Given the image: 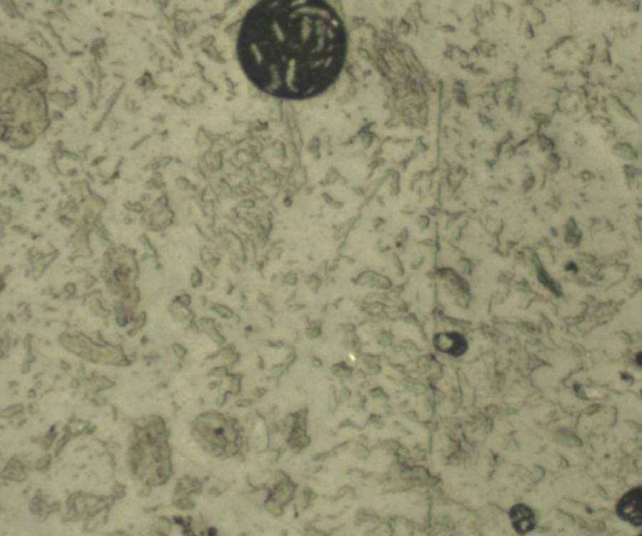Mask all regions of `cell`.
<instances>
[{
	"label": "cell",
	"mask_w": 642,
	"mask_h": 536,
	"mask_svg": "<svg viewBox=\"0 0 642 536\" xmlns=\"http://www.w3.org/2000/svg\"><path fill=\"white\" fill-rule=\"evenodd\" d=\"M238 54L246 76L265 93L310 98L342 72L347 31L327 3L263 1L245 16Z\"/></svg>",
	"instance_id": "cell-1"
},
{
	"label": "cell",
	"mask_w": 642,
	"mask_h": 536,
	"mask_svg": "<svg viewBox=\"0 0 642 536\" xmlns=\"http://www.w3.org/2000/svg\"><path fill=\"white\" fill-rule=\"evenodd\" d=\"M617 512L623 520L635 525L642 524V488L628 491L617 504Z\"/></svg>",
	"instance_id": "cell-2"
},
{
	"label": "cell",
	"mask_w": 642,
	"mask_h": 536,
	"mask_svg": "<svg viewBox=\"0 0 642 536\" xmlns=\"http://www.w3.org/2000/svg\"><path fill=\"white\" fill-rule=\"evenodd\" d=\"M434 345L435 349L440 352H446L453 356L463 355L468 347L466 339L458 332L438 334L434 337Z\"/></svg>",
	"instance_id": "cell-3"
},
{
	"label": "cell",
	"mask_w": 642,
	"mask_h": 536,
	"mask_svg": "<svg viewBox=\"0 0 642 536\" xmlns=\"http://www.w3.org/2000/svg\"><path fill=\"white\" fill-rule=\"evenodd\" d=\"M511 519H512L514 527L518 531H521V532H526V531L534 529V512L529 510V507H526V506H516L513 509L512 512H511Z\"/></svg>",
	"instance_id": "cell-4"
},
{
	"label": "cell",
	"mask_w": 642,
	"mask_h": 536,
	"mask_svg": "<svg viewBox=\"0 0 642 536\" xmlns=\"http://www.w3.org/2000/svg\"><path fill=\"white\" fill-rule=\"evenodd\" d=\"M636 361H637V364H638V365H640V366H642V352H640V354H638V355H637Z\"/></svg>",
	"instance_id": "cell-5"
}]
</instances>
